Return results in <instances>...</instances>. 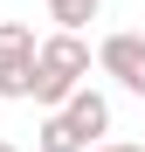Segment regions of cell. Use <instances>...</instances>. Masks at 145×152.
Masks as SVG:
<instances>
[{
	"label": "cell",
	"instance_id": "1",
	"mask_svg": "<svg viewBox=\"0 0 145 152\" xmlns=\"http://www.w3.org/2000/svg\"><path fill=\"white\" fill-rule=\"evenodd\" d=\"M83 76H90V42H83V35L55 28L48 42H35V90H28V97H35L42 111H62V97L76 90Z\"/></svg>",
	"mask_w": 145,
	"mask_h": 152
},
{
	"label": "cell",
	"instance_id": "2",
	"mask_svg": "<svg viewBox=\"0 0 145 152\" xmlns=\"http://www.w3.org/2000/svg\"><path fill=\"white\" fill-rule=\"evenodd\" d=\"M35 90V28L28 21H0V97L21 104Z\"/></svg>",
	"mask_w": 145,
	"mask_h": 152
},
{
	"label": "cell",
	"instance_id": "3",
	"mask_svg": "<svg viewBox=\"0 0 145 152\" xmlns=\"http://www.w3.org/2000/svg\"><path fill=\"white\" fill-rule=\"evenodd\" d=\"M97 69L111 76L117 90H131V97H145V35H104L97 42Z\"/></svg>",
	"mask_w": 145,
	"mask_h": 152
},
{
	"label": "cell",
	"instance_id": "4",
	"mask_svg": "<svg viewBox=\"0 0 145 152\" xmlns=\"http://www.w3.org/2000/svg\"><path fill=\"white\" fill-rule=\"evenodd\" d=\"M62 118H69V124H76V132H83L90 145H97V138H104V132H111V104H104V97H97L90 83H76V90H69V97H62Z\"/></svg>",
	"mask_w": 145,
	"mask_h": 152
},
{
	"label": "cell",
	"instance_id": "5",
	"mask_svg": "<svg viewBox=\"0 0 145 152\" xmlns=\"http://www.w3.org/2000/svg\"><path fill=\"white\" fill-rule=\"evenodd\" d=\"M35 145H42V152H90V138H83V132H76V124H69L62 111H48V118H42Z\"/></svg>",
	"mask_w": 145,
	"mask_h": 152
},
{
	"label": "cell",
	"instance_id": "6",
	"mask_svg": "<svg viewBox=\"0 0 145 152\" xmlns=\"http://www.w3.org/2000/svg\"><path fill=\"white\" fill-rule=\"evenodd\" d=\"M97 7H104V0H48V21L69 28V35H83L90 21H97Z\"/></svg>",
	"mask_w": 145,
	"mask_h": 152
},
{
	"label": "cell",
	"instance_id": "7",
	"mask_svg": "<svg viewBox=\"0 0 145 152\" xmlns=\"http://www.w3.org/2000/svg\"><path fill=\"white\" fill-rule=\"evenodd\" d=\"M90 152H145V145H90Z\"/></svg>",
	"mask_w": 145,
	"mask_h": 152
},
{
	"label": "cell",
	"instance_id": "8",
	"mask_svg": "<svg viewBox=\"0 0 145 152\" xmlns=\"http://www.w3.org/2000/svg\"><path fill=\"white\" fill-rule=\"evenodd\" d=\"M0 152H21V145H14V138H0Z\"/></svg>",
	"mask_w": 145,
	"mask_h": 152
}]
</instances>
